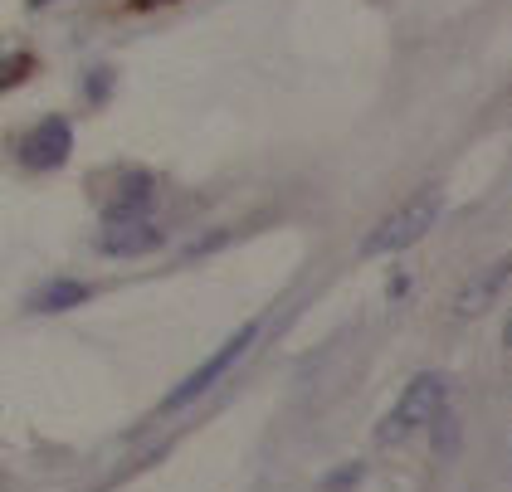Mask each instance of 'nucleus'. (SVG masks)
<instances>
[{"label": "nucleus", "instance_id": "1", "mask_svg": "<svg viewBox=\"0 0 512 492\" xmlns=\"http://www.w3.org/2000/svg\"><path fill=\"white\" fill-rule=\"evenodd\" d=\"M439 215H444V190L439 186H420L410 200H400L391 215H381L371 234L361 239V254L366 259H391V254H405V249H415L434 225H439Z\"/></svg>", "mask_w": 512, "mask_h": 492}, {"label": "nucleus", "instance_id": "2", "mask_svg": "<svg viewBox=\"0 0 512 492\" xmlns=\"http://www.w3.org/2000/svg\"><path fill=\"white\" fill-rule=\"evenodd\" d=\"M439 405H449V385H444V376L420 371V376L400 390V400L391 405V415L381 419L376 439H381V444H400V439H410L415 429H425V424H430Z\"/></svg>", "mask_w": 512, "mask_h": 492}, {"label": "nucleus", "instance_id": "3", "mask_svg": "<svg viewBox=\"0 0 512 492\" xmlns=\"http://www.w3.org/2000/svg\"><path fill=\"white\" fill-rule=\"evenodd\" d=\"M254 337H259V322H244V327H239L235 337L225 341L215 356H205L196 371H191V376H186L181 385H176V390H171V395H166V400H161V415H176V410L196 405V400L205 395V390H210V385H215V380L235 371V361L244 356V351H249V346H254Z\"/></svg>", "mask_w": 512, "mask_h": 492}, {"label": "nucleus", "instance_id": "4", "mask_svg": "<svg viewBox=\"0 0 512 492\" xmlns=\"http://www.w3.org/2000/svg\"><path fill=\"white\" fill-rule=\"evenodd\" d=\"M166 229L147 215H122V220H103V234H98V249L108 259H137V254H152L161 249Z\"/></svg>", "mask_w": 512, "mask_h": 492}, {"label": "nucleus", "instance_id": "5", "mask_svg": "<svg viewBox=\"0 0 512 492\" xmlns=\"http://www.w3.org/2000/svg\"><path fill=\"white\" fill-rule=\"evenodd\" d=\"M74 152V127L64 122V117H44L40 127L20 142V166H30V171H54V166H64Z\"/></svg>", "mask_w": 512, "mask_h": 492}, {"label": "nucleus", "instance_id": "6", "mask_svg": "<svg viewBox=\"0 0 512 492\" xmlns=\"http://www.w3.org/2000/svg\"><path fill=\"white\" fill-rule=\"evenodd\" d=\"M508 259H493V264L473 268L464 278V288L454 293V312L459 317H483L493 303H503V288H508Z\"/></svg>", "mask_w": 512, "mask_h": 492}, {"label": "nucleus", "instance_id": "7", "mask_svg": "<svg viewBox=\"0 0 512 492\" xmlns=\"http://www.w3.org/2000/svg\"><path fill=\"white\" fill-rule=\"evenodd\" d=\"M152 176L147 171H132V176H122L118 181V195H113V205L103 210V220H122V215H142L147 210V200H152Z\"/></svg>", "mask_w": 512, "mask_h": 492}, {"label": "nucleus", "instance_id": "8", "mask_svg": "<svg viewBox=\"0 0 512 492\" xmlns=\"http://www.w3.org/2000/svg\"><path fill=\"white\" fill-rule=\"evenodd\" d=\"M93 298V288L88 283H79V278H54V283H44L40 293L30 298V307L35 312H69V307H79Z\"/></svg>", "mask_w": 512, "mask_h": 492}, {"label": "nucleus", "instance_id": "9", "mask_svg": "<svg viewBox=\"0 0 512 492\" xmlns=\"http://www.w3.org/2000/svg\"><path fill=\"white\" fill-rule=\"evenodd\" d=\"M430 429H434V454H439V458H454V444H459V424H454V410H449V405H439V410H434Z\"/></svg>", "mask_w": 512, "mask_h": 492}, {"label": "nucleus", "instance_id": "10", "mask_svg": "<svg viewBox=\"0 0 512 492\" xmlns=\"http://www.w3.org/2000/svg\"><path fill=\"white\" fill-rule=\"evenodd\" d=\"M356 478H361V463H352V468H342V473H332V483H327V488L337 492V488H347V483H356Z\"/></svg>", "mask_w": 512, "mask_h": 492}, {"label": "nucleus", "instance_id": "11", "mask_svg": "<svg viewBox=\"0 0 512 492\" xmlns=\"http://www.w3.org/2000/svg\"><path fill=\"white\" fill-rule=\"evenodd\" d=\"M137 5H142V10H147V5H171V0H137Z\"/></svg>", "mask_w": 512, "mask_h": 492}, {"label": "nucleus", "instance_id": "12", "mask_svg": "<svg viewBox=\"0 0 512 492\" xmlns=\"http://www.w3.org/2000/svg\"><path fill=\"white\" fill-rule=\"evenodd\" d=\"M30 5H40V0H30Z\"/></svg>", "mask_w": 512, "mask_h": 492}]
</instances>
